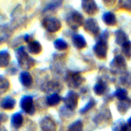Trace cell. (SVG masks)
Segmentation results:
<instances>
[{
	"label": "cell",
	"instance_id": "1",
	"mask_svg": "<svg viewBox=\"0 0 131 131\" xmlns=\"http://www.w3.org/2000/svg\"><path fill=\"white\" fill-rule=\"evenodd\" d=\"M17 60L19 65L24 69H30L35 65V61L29 56L24 46H20L15 51Z\"/></svg>",
	"mask_w": 131,
	"mask_h": 131
},
{
	"label": "cell",
	"instance_id": "2",
	"mask_svg": "<svg viewBox=\"0 0 131 131\" xmlns=\"http://www.w3.org/2000/svg\"><path fill=\"white\" fill-rule=\"evenodd\" d=\"M66 21L68 25L72 29H78L84 24V17L81 13L78 11H73L67 17Z\"/></svg>",
	"mask_w": 131,
	"mask_h": 131
},
{
	"label": "cell",
	"instance_id": "3",
	"mask_svg": "<svg viewBox=\"0 0 131 131\" xmlns=\"http://www.w3.org/2000/svg\"><path fill=\"white\" fill-rule=\"evenodd\" d=\"M42 24L46 30L51 33L58 31L61 28V22L55 17L46 18L43 20Z\"/></svg>",
	"mask_w": 131,
	"mask_h": 131
},
{
	"label": "cell",
	"instance_id": "4",
	"mask_svg": "<svg viewBox=\"0 0 131 131\" xmlns=\"http://www.w3.org/2000/svg\"><path fill=\"white\" fill-rule=\"evenodd\" d=\"M20 106L23 111L29 115H33L35 112V109L33 106V98L31 96H23L20 99Z\"/></svg>",
	"mask_w": 131,
	"mask_h": 131
},
{
	"label": "cell",
	"instance_id": "5",
	"mask_svg": "<svg viewBox=\"0 0 131 131\" xmlns=\"http://www.w3.org/2000/svg\"><path fill=\"white\" fill-rule=\"evenodd\" d=\"M79 101V96L76 92L74 91L69 92L64 98V103L65 106L70 111L77 108Z\"/></svg>",
	"mask_w": 131,
	"mask_h": 131
},
{
	"label": "cell",
	"instance_id": "6",
	"mask_svg": "<svg viewBox=\"0 0 131 131\" xmlns=\"http://www.w3.org/2000/svg\"><path fill=\"white\" fill-rule=\"evenodd\" d=\"M107 41L104 40L100 39L97 42L93 47V51L96 56L100 59H105L107 54Z\"/></svg>",
	"mask_w": 131,
	"mask_h": 131
},
{
	"label": "cell",
	"instance_id": "7",
	"mask_svg": "<svg viewBox=\"0 0 131 131\" xmlns=\"http://www.w3.org/2000/svg\"><path fill=\"white\" fill-rule=\"evenodd\" d=\"M84 28L86 31L93 35H97L100 30L98 23L95 19H92V18L86 20L84 23Z\"/></svg>",
	"mask_w": 131,
	"mask_h": 131
},
{
	"label": "cell",
	"instance_id": "8",
	"mask_svg": "<svg viewBox=\"0 0 131 131\" xmlns=\"http://www.w3.org/2000/svg\"><path fill=\"white\" fill-rule=\"evenodd\" d=\"M82 8L88 15H95L98 12V6L93 0H84L82 1Z\"/></svg>",
	"mask_w": 131,
	"mask_h": 131
},
{
	"label": "cell",
	"instance_id": "9",
	"mask_svg": "<svg viewBox=\"0 0 131 131\" xmlns=\"http://www.w3.org/2000/svg\"><path fill=\"white\" fill-rule=\"evenodd\" d=\"M111 67L114 70H122L126 69L127 63L124 56L122 55H117L114 58L111 62Z\"/></svg>",
	"mask_w": 131,
	"mask_h": 131
},
{
	"label": "cell",
	"instance_id": "10",
	"mask_svg": "<svg viewBox=\"0 0 131 131\" xmlns=\"http://www.w3.org/2000/svg\"><path fill=\"white\" fill-rule=\"evenodd\" d=\"M84 81L83 77L76 72L71 73L67 78V83L70 86L78 88Z\"/></svg>",
	"mask_w": 131,
	"mask_h": 131
},
{
	"label": "cell",
	"instance_id": "11",
	"mask_svg": "<svg viewBox=\"0 0 131 131\" xmlns=\"http://www.w3.org/2000/svg\"><path fill=\"white\" fill-rule=\"evenodd\" d=\"M40 125L43 131H56V125L54 122L49 117H45L41 120Z\"/></svg>",
	"mask_w": 131,
	"mask_h": 131
},
{
	"label": "cell",
	"instance_id": "12",
	"mask_svg": "<svg viewBox=\"0 0 131 131\" xmlns=\"http://www.w3.org/2000/svg\"><path fill=\"white\" fill-rule=\"evenodd\" d=\"M16 101L14 98L11 97H6L2 100L1 102V107L5 110H14L15 106Z\"/></svg>",
	"mask_w": 131,
	"mask_h": 131
},
{
	"label": "cell",
	"instance_id": "13",
	"mask_svg": "<svg viewBox=\"0 0 131 131\" xmlns=\"http://www.w3.org/2000/svg\"><path fill=\"white\" fill-rule=\"evenodd\" d=\"M19 81L24 86L29 87L33 83V78L28 72H22L19 75Z\"/></svg>",
	"mask_w": 131,
	"mask_h": 131
},
{
	"label": "cell",
	"instance_id": "14",
	"mask_svg": "<svg viewBox=\"0 0 131 131\" xmlns=\"http://www.w3.org/2000/svg\"><path fill=\"white\" fill-rule=\"evenodd\" d=\"M102 20L104 23L110 26H114L117 23L116 16L111 12H106L102 15Z\"/></svg>",
	"mask_w": 131,
	"mask_h": 131
},
{
	"label": "cell",
	"instance_id": "15",
	"mask_svg": "<svg viewBox=\"0 0 131 131\" xmlns=\"http://www.w3.org/2000/svg\"><path fill=\"white\" fill-rule=\"evenodd\" d=\"M10 54L6 50L0 51V68H5L8 66L10 63Z\"/></svg>",
	"mask_w": 131,
	"mask_h": 131
},
{
	"label": "cell",
	"instance_id": "16",
	"mask_svg": "<svg viewBox=\"0 0 131 131\" xmlns=\"http://www.w3.org/2000/svg\"><path fill=\"white\" fill-rule=\"evenodd\" d=\"M72 41L74 46L77 49H79L85 48L87 45L85 38L81 35H74L73 37Z\"/></svg>",
	"mask_w": 131,
	"mask_h": 131
},
{
	"label": "cell",
	"instance_id": "17",
	"mask_svg": "<svg viewBox=\"0 0 131 131\" xmlns=\"http://www.w3.org/2000/svg\"><path fill=\"white\" fill-rule=\"evenodd\" d=\"M42 49V46L37 40H33L29 42L28 46V50L29 52L34 55H37L40 53Z\"/></svg>",
	"mask_w": 131,
	"mask_h": 131
},
{
	"label": "cell",
	"instance_id": "18",
	"mask_svg": "<svg viewBox=\"0 0 131 131\" xmlns=\"http://www.w3.org/2000/svg\"><path fill=\"white\" fill-rule=\"evenodd\" d=\"M115 41L118 45L122 46L124 43L129 41L128 36L126 33L122 30H116L115 32Z\"/></svg>",
	"mask_w": 131,
	"mask_h": 131
},
{
	"label": "cell",
	"instance_id": "19",
	"mask_svg": "<svg viewBox=\"0 0 131 131\" xmlns=\"http://www.w3.org/2000/svg\"><path fill=\"white\" fill-rule=\"evenodd\" d=\"M131 107V99L127 98L124 101H122L118 102L117 105V110L121 114H125L127 111Z\"/></svg>",
	"mask_w": 131,
	"mask_h": 131
},
{
	"label": "cell",
	"instance_id": "20",
	"mask_svg": "<svg viewBox=\"0 0 131 131\" xmlns=\"http://www.w3.org/2000/svg\"><path fill=\"white\" fill-rule=\"evenodd\" d=\"M113 131H131V128L124 120H118L114 124L112 127Z\"/></svg>",
	"mask_w": 131,
	"mask_h": 131
},
{
	"label": "cell",
	"instance_id": "21",
	"mask_svg": "<svg viewBox=\"0 0 131 131\" xmlns=\"http://www.w3.org/2000/svg\"><path fill=\"white\" fill-rule=\"evenodd\" d=\"M23 124V117L20 113H15L11 117V124L15 129H19Z\"/></svg>",
	"mask_w": 131,
	"mask_h": 131
},
{
	"label": "cell",
	"instance_id": "22",
	"mask_svg": "<svg viewBox=\"0 0 131 131\" xmlns=\"http://www.w3.org/2000/svg\"><path fill=\"white\" fill-rule=\"evenodd\" d=\"M10 88V82L7 78L2 75H0V95H2L7 92Z\"/></svg>",
	"mask_w": 131,
	"mask_h": 131
},
{
	"label": "cell",
	"instance_id": "23",
	"mask_svg": "<svg viewBox=\"0 0 131 131\" xmlns=\"http://www.w3.org/2000/svg\"><path fill=\"white\" fill-rule=\"evenodd\" d=\"M46 101H47V103L49 106H55L60 104V101H61V97L57 93H53L49 96Z\"/></svg>",
	"mask_w": 131,
	"mask_h": 131
},
{
	"label": "cell",
	"instance_id": "24",
	"mask_svg": "<svg viewBox=\"0 0 131 131\" xmlns=\"http://www.w3.org/2000/svg\"><path fill=\"white\" fill-rule=\"evenodd\" d=\"M106 84L102 81L97 82L95 84V85L94 86V88H93V90H94L95 93L99 96H101L102 95H103L105 93V92H106Z\"/></svg>",
	"mask_w": 131,
	"mask_h": 131
},
{
	"label": "cell",
	"instance_id": "25",
	"mask_svg": "<svg viewBox=\"0 0 131 131\" xmlns=\"http://www.w3.org/2000/svg\"><path fill=\"white\" fill-rule=\"evenodd\" d=\"M54 46L56 49L58 51H65L68 48V44L63 39L58 38L54 42Z\"/></svg>",
	"mask_w": 131,
	"mask_h": 131
},
{
	"label": "cell",
	"instance_id": "26",
	"mask_svg": "<svg viewBox=\"0 0 131 131\" xmlns=\"http://www.w3.org/2000/svg\"><path fill=\"white\" fill-rule=\"evenodd\" d=\"M122 52L127 59H131V42L129 40L122 46Z\"/></svg>",
	"mask_w": 131,
	"mask_h": 131
},
{
	"label": "cell",
	"instance_id": "27",
	"mask_svg": "<svg viewBox=\"0 0 131 131\" xmlns=\"http://www.w3.org/2000/svg\"><path fill=\"white\" fill-rule=\"evenodd\" d=\"M115 95L116 98L118 100H120V101H124V100L127 99L128 98V93L127 92L126 90L124 89V88H120V89H118L115 92Z\"/></svg>",
	"mask_w": 131,
	"mask_h": 131
},
{
	"label": "cell",
	"instance_id": "28",
	"mask_svg": "<svg viewBox=\"0 0 131 131\" xmlns=\"http://www.w3.org/2000/svg\"><path fill=\"white\" fill-rule=\"evenodd\" d=\"M83 123L81 120H78L70 125L68 131H83Z\"/></svg>",
	"mask_w": 131,
	"mask_h": 131
},
{
	"label": "cell",
	"instance_id": "29",
	"mask_svg": "<svg viewBox=\"0 0 131 131\" xmlns=\"http://www.w3.org/2000/svg\"><path fill=\"white\" fill-rule=\"evenodd\" d=\"M96 102L93 99H91L88 102V103L84 106L82 109H81L80 113L81 114H84L88 112V111L91 110V109L93 108L95 106Z\"/></svg>",
	"mask_w": 131,
	"mask_h": 131
},
{
	"label": "cell",
	"instance_id": "30",
	"mask_svg": "<svg viewBox=\"0 0 131 131\" xmlns=\"http://www.w3.org/2000/svg\"><path fill=\"white\" fill-rule=\"evenodd\" d=\"M8 37V29L5 26H0V43L7 39Z\"/></svg>",
	"mask_w": 131,
	"mask_h": 131
},
{
	"label": "cell",
	"instance_id": "31",
	"mask_svg": "<svg viewBox=\"0 0 131 131\" xmlns=\"http://www.w3.org/2000/svg\"><path fill=\"white\" fill-rule=\"evenodd\" d=\"M61 4V1H54V2L51 3L49 4V5L45 8L44 12L49 11V10L56 8L58 7L59 6H60Z\"/></svg>",
	"mask_w": 131,
	"mask_h": 131
},
{
	"label": "cell",
	"instance_id": "32",
	"mask_svg": "<svg viewBox=\"0 0 131 131\" xmlns=\"http://www.w3.org/2000/svg\"><path fill=\"white\" fill-rule=\"evenodd\" d=\"M119 6L121 8L127 10H131V1H120Z\"/></svg>",
	"mask_w": 131,
	"mask_h": 131
},
{
	"label": "cell",
	"instance_id": "33",
	"mask_svg": "<svg viewBox=\"0 0 131 131\" xmlns=\"http://www.w3.org/2000/svg\"><path fill=\"white\" fill-rule=\"evenodd\" d=\"M24 40H25L26 42H31V37L30 35H29L26 34L24 35Z\"/></svg>",
	"mask_w": 131,
	"mask_h": 131
},
{
	"label": "cell",
	"instance_id": "34",
	"mask_svg": "<svg viewBox=\"0 0 131 131\" xmlns=\"http://www.w3.org/2000/svg\"><path fill=\"white\" fill-rule=\"evenodd\" d=\"M127 124H128V125H129V126L131 128V116H130V118H129V119H128Z\"/></svg>",
	"mask_w": 131,
	"mask_h": 131
},
{
	"label": "cell",
	"instance_id": "35",
	"mask_svg": "<svg viewBox=\"0 0 131 131\" xmlns=\"http://www.w3.org/2000/svg\"><path fill=\"white\" fill-rule=\"evenodd\" d=\"M0 131H6V130L4 127H0Z\"/></svg>",
	"mask_w": 131,
	"mask_h": 131
},
{
	"label": "cell",
	"instance_id": "36",
	"mask_svg": "<svg viewBox=\"0 0 131 131\" xmlns=\"http://www.w3.org/2000/svg\"><path fill=\"white\" fill-rule=\"evenodd\" d=\"M1 115H0V122H1Z\"/></svg>",
	"mask_w": 131,
	"mask_h": 131
}]
</instances>
